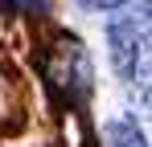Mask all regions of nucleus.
I'll list each match as a JSON object with an SVG mask.
<instances>
[{
  "label": "nucleus",
  "instance_id": "1",
  "mask_svg": "<svg viewBox=\"0 0 152 147\" xmlns=\"http://www.w3.org/2000/svg\"><path fill=\"white\" fill-rule=\"evenodd\" d=\"M111 41V66L119 78H136V70H144V49H148V24L140 21H115L107 29Z\"/></svg>",
  "mask_w": 152,
  "mask_h": 147
},
{
  "label": "nucleus",
  "instance_id": "2",
  "mask_svg": "<svg viewBox=\"0 0 152 147\" xmlns=\"http://www.w3.org/2000/svg\"><path fill=\"white\" fill-rule=\"evenodd\" d=\"M107 143L111 147H148V139H144V131L136 122L115 119V122H107Z\"/></svg>",
  "mask_w": 152,
  "mask_h": 147
},
{
  "label": "nucleus",
  "instance_id": "3",
  "mask_svg": "<svg viewBox=\"0 0 152 147\" xmlns=\"http://www.w3.org/2000/svg\"><path fill=\"white\" fill-rule=\"evenodd\" d=\"M82 8H95V12H107V8H119V4H127V0H78Z\"/></svg>",
  "mask_w": 152,
  "mask_h": 147
}]
</instances>
